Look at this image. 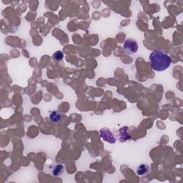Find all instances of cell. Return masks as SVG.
I'll list each match as a JSON object with an SVG mask.
<instances>
[{
	"label": "cell",
	"mask_w": 183,
	"mask_h": 183,
	"mask_svg": "<svg viewBox=\"0 0 183 183\" xmlns=\"http://www.w3.org/2000/svg\"><path fill=\"white\" fill-rule=\"evenodd\" d=\"M123 48L126 53L128 54H132L137 52L138 45L135 41L132 40V39H127L124 43Z\"/></svg>",
	"instance_id": "obj_2"
},
{
	"label": "cell",
	"mask_w": 183,
	"mask_h": 183,
	"mask_svg": "<svg viewBox=\"0 0 183 183\" xmlns=\"http://www.w3.org/2000/svg\"><path fill=\"white\" fill-rule=\"evenodd\" d=\"M127 130H128V127H124L123 128H121V129L119 130V137H119V141L124 142V141L129 140L130 135L128 134Z\"/></svg>",
	"instance_id": "obj_4"
},
{
	"label": "cell",
	"mask_w": 183,
	"mask_h": 183,
	"mask_svg": "<svg viewBox=\"0 0 183 183\" xmlns=\"http://www.w3.org/2000/svg\"><path fill=\"white\" fill-rule=\"evenodd\" d=\"M149 170V167L148 165H145V164H142L139 166L137 169V172L139 175H145L148 173Z\"/></svg>",
	"instance_id": "obj_5"
},
{
	"label": "cell",
	"mask_w": 183,
	"mask_h": 183,
	"mask_svg": "<svg viewBox=\"0 0 183 183\" xmlns=\"http://www.w3.org/2000/svg\"><path fill=\"white\" fill-rule=\"evenodd\" d=\"M100 136L103 140L109 142L110 144H113V143L116 142V140H115L114 135L107 128H104V129H102L100 130Z\"/></svg>",
	"instance_id": "obj_3"
},
{
	"label": "cell",
	"mask_w": 183,
	"mask_h": 183,
	"mask_svg": "<svg viewBox=\"0 0 183 183\" xmlns=\"http://www.w3.org/2000/svg\"><path fill=\"white\" fill-rule=\"evenodd\" d=\"M61 117H62V116H61L60 113L57 112V111H53V112L50 113L49 118L53 123H58L61 119Z\"/></svg>",
	"instance_id": "obj_6"
},
{
	"label": "cell",
	"mask_w": 183,
	"mask_h": 183,
	"mask_svg": "<svg viewBox=\"0 0 183 183\" xmlns=\"http://www.w3.org/2000/svg\"><path fill=\"white\" fill-rule=\"evenodd\" d=\"M53 57L56 61H61L64 58V54L62 53V52L57 51L53 54Z\"/></svg>",
	"instance_id": "obj_8"
},
{
	"label": "cell",
	"mask_w": 183,
	"mask_h": 183,
	"mask_svg": "<svg viewBox=\"0 0 183 183\" xmlns=\"http://www.w3.org/2000/svg\"><path fill=\"white\" fill-rule=\"evenodd\" d=\"M152 69L157 71H163L167 69L171 64V59L167 54L159 49L154 50L150 55Z\"/></svg>",
	"instance_id": "obj_1"
},
{
	"label": "cell",
	"mask_w": 183,
	"mask_h": 183,
	"mask_svg": "<svg viewBox=\"0 0 183 183\" xmlns=\"http://www.w3.org/2000/svg\"><path fill=\"white\" fill-rule=\"evenodd\" d=\"M64 171V167L62 165H57L53 170V174L54 176H59Z\"/></svg>",
	"instance_id": "obj_7"
}]
</instances>
